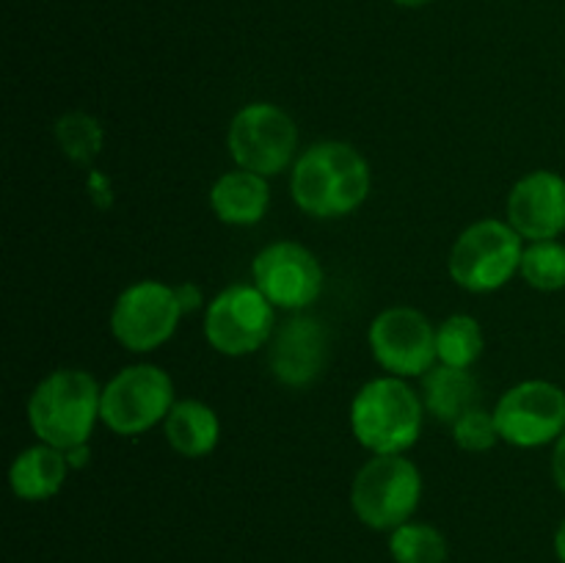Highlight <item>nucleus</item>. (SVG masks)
<instances>
[{
    "label": "nucleus",
    "mask_w": 565,
    "mask_h": 563,
    "mask_svg": "<svg viewBox=\"0 0 565 563\" xmlns=\"http://www.w3.org/2000/svg\"><path fill=\"white\" fill-rule=\"evenodd\" d=\"M290 191L303 213L315 219H337L367 199L370 166L351 144H312L292 169Z\"/></svg>",
    "instance_id": "obj_1"
},
{
    "label": "nucleus",
    "mask_w": 565,
    "mask_h": 563,
    "mask_svg": "<svg viewBox=\"0 0 565 563\" xmlns=\"http://www.w3.org/2000/svg\"><path fill=\"white\" fill-rule=\"evenodd\" d=\"M103 390L83 370H55L33 390L28 401L31 428L44 445L58 450L88 445L94 423L99 419Z\"/></svg>",
    "instance_id": "obj_2"
},
{
    "label": "nucleus",
    "mask_w": 565,
    "mask_h": 563,
    "mask_svg": "<svg viewBox=\"0 0 565 563\" xmlns=\"http://www.w3.org/2000/svg\"><path fill=\"white\" fill-rule=\"evenodd\" d=\"M351 425L356 439L375 456H395L419 439L423 403L397 375L373 379L353 397Z\"/></svg>",
    "instance_id": "obj_3"
},
{
    "label": "nucleus",
    "mask_w": 565,
    "mask_h": 563,
    "mask_svg": "<svg viewBox=\"0 0 565 563\" xmlns=\"http://www.w3.org/2000/svg\"><path fill=\"white\" fill-rule=\"evenodd\" d=\"M423 497V475L401 453L375 456L359 469L351 489L356 517L373 530H395L408 522Z\"/></svg>",
    "instance_id": "obj_4"
},
{
    "label": "nucleus",
    "mask_w": 565,
    "mask_h": 563,
    "mask_svg": "<svg viewBox=\"0 0 565 563\" xmlns=\"http://www.w3.org/2000/svg\"><path fill=\"white\" fill-rule=\"evenodd\" d=\"M522 235L502 221H478L450 252V274L463 290H500L522 265Z\"/></svg>",
    "instance_id": "obj_5"
},
{
    "label": "nucleus",
    "mask_w": 565,
    "mask_h": 563,
    "mask_svg": "<svg viewBox=\"0 0 565 563\" xmlns=\"http://www.w3.org/2000/svg\"><path fill=\"white\" fill-rule=\"evenodd\" d=\"M174 406V384L154 364H132L119 370L103 390L99 419L121 436H136L169 417Z\"/></svg>",
    "instance_id": "obj_6"
},
{
    "label": "nucleus",
    "mask_w": 565,
    "mask_h": 563,
    "mask_svg": "<svg viewBox=\"0 0 565 563\" xmlns=\"http://www.w3.org/2000/svg\"><path fill=\"white\" fill-rule=\"evenodd\" d=\"M298 144L296 121L270 103H252L232 119L230 152L241 169L274 177L292 160Z\"/></svg>",
    "instance_id": "obj_7"
},
{
    "label": "nucleus",
    "mask_w": 565,
    "mask_h": 563,
    "mask_svg": "<svg viewBox=\"0 0 565 563\" xmlns=\"http://www.w3.org/2000/svg\"><path fill=\"white\" fill-rule=\"evenodd\" d=\"M180 318L182 307L177 301L174 287L147 279L127 287L116 298L114 312H110V331L127 351L143 353L171 340Z\"/></svg>",
    "instance_id": "obj_8"
},
{
    "label": "nucleus",
    "mask_w": 565,
    "mask_h": 563,
    "mask_svg": "<svg viewBox=\"0 0 565 563\" xmlns=\"http://www.w3.org/2000/svg\"><path fill=\"white\" fill-rule=\"evenodd\" d=\"M494 419L508 445H550L565 431V392L552 381H522L500 397Z\"/></svg>",
    "instance_id": "obj_9"
},
{
    "label": "nucleus",
    "mask_w": 565,
    "mask_h": 563,
    "mask_svg": "<svg viewBox=\"0 0 565 563\" xmlns=\"http://www.w3.org/2000/svg\"><path fill=\"white\" fill-rule=\"evenodd\" d=\"M274 331V304L259 287L232 285L213 298L204 315V334L215 351L243 357L263 348Z\"/></svg>",
    "instance_id": "obj_10"
},
{
    "label": "nucleus",
    "mask_w": 565,
    "mask_h": 563,
    "mask_svg": "<svg viewBox=\"0 0 565 563\" xmlns=\"http://www.w3.org/2000/svg\"><path fill=\"white\" fill-rule=\"evenodd\" d=\"M370 348L392 375H425L436 357V331L414 307L384 309L370 326Z\"/></svg>",
    "instance_id": "obj_11"
},
{
    "label": "nucleus",
    "mask_w": 565,
    "mask_h": 563,
    "mask_svg": "<svg viewBox=\"0 0 565 563\" xmlns=\"http://www.w3.org/2000/svg\"><path fill=\"white\" fill-rule=\"evenodd\" d=\"M252 270L254 287H259L263 296L281 309L309 307L323 290V268L301 243H270L257 254Z\"/></svg>",
    "instance_id": "obj_12"
},
{
    "label": "nucleus",
    "mask_w": 565,
    "mask_h": 563,
    "mask_svg": "<svg viewBox=\"0 0 565 563\" xmlns=\"http://www.w3.org/2000/svg\"><path fill=\"white\" fill-rule=\"evenodd\" d=\"M508 221L530 241H552L565 230V180L555 171H533L513 185Z\"/></svg>",
    "instance_id": "obj_13"
},
{
    "label": "nucleus",
    "mask_w": 565,
    "mask_h": 563,
    "mask_svg": "<svg viewBox=\"0 0 565 563\" xmlns=\"http://www.w3.org/2000/svg\"><path fill=\"white\" fill-rule=\"evenodd\" d=\"M329 359L326 329L312 315H296L276 331L268 368L285 386H309L323 373Z\"/></svg>",
    "instance_id": "obj_14"
},
{
    "label": "nucleus",
    "mask_w": 565,
    "mask_h": 563,
    "mask_svg": "<svg viewBox=\"0 0 565 563\" xmlns=\"http://www.w3.org/2000/svg\"><path fill=\"white\" fill-rule=\"evenodd\" d=\"M270 202V188L263 174L254 171H230L221 180H215L213 191H210V204H213L215 215L224 224L248 226L257 224L265 215Z\"/></svg>",
    "instance_id": "obj_15"
},
{
    "label": "nucleus",
    "mask_w": 565,
    "mask_h": 563,
    "mask_svg": "<svg viewBox=\"0 0 565 563\" xmlns=\"http://www.w3.org/2000/svg\"><path fill=\"white\" fill-rule=\"evenodd\" d=\"M66 469H70V461H66V453L58 450V447H28L11 464V489L20 500H47L64 486Z\"/></svg>",
    "instance_id": "obj_16"
},
{
    "label": "nucleus",
    "mask_w": 565,
    "mask_h": 563,
    "mask_svg": "<svg viewBox=\"0 0 565 563\" xmlns=\"http://www.w3.org/2000/svg\"><path fill=\"white\" fill-rule=\"evenodd\" d=\"M423 401L439 423L456 425L469 408L478 406V381L467 368L439 364L423 375Z\"/></svg>",
    "instance_id": "obj_17"
},
{
    "label": "nucleus",
    "mask_w": 565,
    "mask_h": 563,
    "mask_svg": "<svg viewBox=\"0 0 565 563\" xmlns=\"http://www.w3.org/2000/svg\"><path fill=\"white\" fill-rule=\"evenodd\" d=\"M221 436L218 414L199 401H177L166 417V439L180 456L202 458L215 450Z\"/></svg>",
    "instance_id": "obj_18"
},
{
    "label": "nucleus",
    "mask_w": 565,
    "mask_h": 563,
    "mask_svg": "<svg viewBox=\"0 0 565 563\" xmlns=\"http://www.w3.org/2000/svg\"><path fill=\"white\" fill-rule=\"evenodd\" d=\"M483 353V331L469 315H452L436 329V357L450 368H472Z\"/></svg>",
    "instance_id": "obj_19"
},
{
    "label": "nucleus",
    "mask_w": 565,
    "mask_h": 563,
    "mask_svg": "<svg viewBox=\"0 0 565 563\" xmlns=\"http://www.w3.org/2000/svg\"><path fill=\"white\" fill-rule=\"evenodd\" d=\"M390 552L397 563H445L447 541L430 524L406 522L392 530Z\"/></svg>",
    "instance_id": "obj_20"
},
{
    "label": "nucleus",
    "mask_w": 565,
    "mask_h": 563,
    "mask_svg": "<svg viewBox=\"0 0 565 563\" xmlns=\"http://www.w3.org/2000/svg\"><path fill=\"white\" fill-rule=\"evenodd\" d=\"M524 279L535 290H563L565 287V246L557 241H535L524 248L522 265H519Z\"/></svg>",
    "instance_id": "obj_21"
},
{
    "label": "nucleus",
    "mask_w": 565,
    "mask_h": 563,
    "mask_svg": "<svg viewBox=\"0 0 565 563\" xmlns=\"http://www.w3.org/2000/svg\"><path fill=\"white\" fill-rule=\"evenodd\" d=\"M55 138H58L66 158L81 166L92 163L99 155V149H103V127H99L94 116L81 114V110L61 116L55 121Z\"/></svg>",
    "instance_id": "obj_22"
},
{
    "label": "nucleus",
    "mask_w": 565,
    "mask_h": 563,
    "mask_svg": "<svg viewBox=\"0 0 565 563\" xmlns=\"http://www.w3.org/2000/svg\"><path fill=\"white\" fill-rule=\"evenodd\" d=\"M452 436H456V445L461 450L469 453H483L500 442V428H497L494 412H486V408L475 406L452 425Z\"/></svg>",
    "instance_id": "obj_23"
},
{
    "label": "nucleus",
    "mask_w": 565,
    "mask_h": 563,
    "mask_svg": "<svg viewBox=\"0 0 565 563\" xmlns=\"http://www.w3.org/2000/svg\"><path fill=\"white\" fill-rule=\"evenodd\" d=\"M174 290H177V301H180V307H182V315L193 312V309H196L199 304H202V290H199L196 285H191V282H185V285L174 287Z\"/></svg>",
    "instance_id": "obj_24"
},
{
    "label": "nucleus",
    "mask_w": 565,
    "mask_h": 563,
    "mask_svg": "<svg viewBox=\"0 0 565 563\" xmlns=\"http://www.w3.org/2000/svg\"><path fill=\"white\" fill-rule=\"evenodd\" d=\"M552 475H555V484L561 486V491L565 495V431L561 439H557L555 453H552Z\"/></svg>",
    "instance_id": "obj_25"
},
{
    "label": "nucleus",
    "mask_w": 565,
    "mask_h": 563,
    "mask_svg": "<svg viewBox=\"0 0 565 563\" xmlns=\"http://www.w3.org/2000/svg\"><path fill=\"white\" fill-rule=\"evenodd\" d=\"M66 453V461H70V467H83V464L88 461V445H77V447H70Z\"/></svg>",
    "instance_id": "obj_26"
},
{
    "label": "nucleus",
    "mask_w": 565,
    "mask_h": 563,
    "mask_svg": "<svg viewBox=\"0 0 565 563\" xmlns=\"http://www.w3.org/2000/svg\"><path fill=\"white\" fill-rule=\"evenodd\" d=\"M555 552H557V557H561V563H565V519L555 533Z\"/></svg>",
    "instance_id": "obj_27"
},
{
    "label": "nucleus",
    "mask_w": 565,
    "mask_h": 563,
    "mask_svg": "<svg viewBox=\"0 0 565 563\" xmlns=\"http://www.w3.org/2000/svg\"><path fill=\"white\" fill-rule=\"evenodd\" d=\"M395 3H401V6H408V9H417V6H425V3H430V0H395Z\"/></svg>",
    "instance_id": "obj_28"
}]
</instances>
